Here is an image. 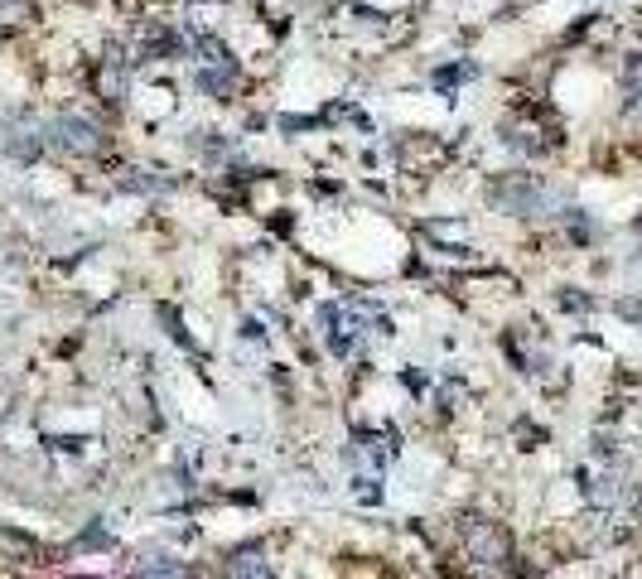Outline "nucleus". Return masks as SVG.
<instances>
[{
	"instance_id": "1",
	"label": "nucleus",
	"mask_w": 642,
	"mask_h": 579,
	"mask_svg": "<svg viewBox=\"0 0 642 579\" xmlns=\"http://www.w3.org/2000/svg\"><path fill=\"white\" fill-rule=\"evenodd\" d=\"M488 198H493L498 213H517V218L546 213V189H541V179H531V174H503Z\"/></svg>"
},
{
	"instance_id": "2",
	"label": "nucleus",
	"mask_w": 642,
	"mask_h": 579,
	"mask_svg": "<svg viewBox=\"0 0 642 579\" xmlns=\"http://www.w3.org/2000/svg\"><path fill=\"white\" fill-rule=\"evenodd\" d=\"M194 83L208 92V97H227L237 87V63L223 49V39H198V68Z\"/></svg>"
},
{
	"instance_id": "3",
	"label": "nucleus",
	"mask_w": 642,
	"mask_h": 579,
	"mask_svg": "<svg viewBox=\"0 0 642 579\" xmlns=\"http://www.w3.org/2000/svg\"><path fill=\"white\" fill-rule=\"evenodd\" d=\"M49 140H54L63 155H97V150H102V126L87 121V116L63 111L54 126H49Z\"/></svg>"
},
{
	"instance_id": "4",
	"label": "nucleus",
	"mask_w": 642,
	"mask_h": 579,
	"mask_svg": "<svg viewBox=\"0 0 642 579\" xmlns=\"http://www.w3.org/2000/svg\"><path fill=\"white\" fill-rule=\"evenodd\" d=\"M464 551L478 565H507L512 546H507V531L498 522H469L464 526Z\"/></svg>"
},
{
	"instance_id": "5",
	"label": "nucleus",
	"mask_w": 642,
	"mask_h": 579,
	"mask_svg": "<svg viewBox=\"0 0 642 579\" xmlns=\"http://www.w3.org/2000/svg\"><path fill=\"white\" fill-rule=\"evenodd\" d=\"M102 92H107V102H126V58H121V49H107V63H102Z\"/></svg>"
},
{
	"instance_id": "6",
	"label": "nucleus",
	"mask_w": 642,
	"mask_h": 579,
	"mask_svg": "<svg viewBox=\"0 0 642 579\" xmlns=\"http://www.w3.org/2000/svg\"><path fill=\"white\" fill-rule=\"evenodd\" d=\"M39 145H44V140H39V126H15V131L5 136V150H10L15 160H34Z\"/></svg>"
},
{
	"instance_id": "7",
	"label": "nucleus",
	"mask_w": 642,
	"mask_h": 579,
	"mask_svg": "<svg viewBox=\"0 0 642 579\" xmlns=\"http://www.w3.org/2000/svg\"><path fill=\"white\" fill-rule=\"evenodd\" d=\"M227 575H271V565L261 560V551H237L227 555Z\"/></svg>"
},
{
	"instance_id": "8",
	"label": "nucleus",
	"mask_w": 642,
	"mask_h": 579,
	"mask_svg": "<svg viewBox=\"0 0 642 579\" xmlns=\"http://www.w3.org/2000/svg\"><path fill=\"white\" fill-rule=\"evenodd\" d=\"M140 575H184V565L179 560H169V555H140V565H136Z\"/></svg>"
},
{
	"instance_id": "9",
	"label": "nucleus",
	"mask_w": 642,
	"mask_h": 579,
	"mask_svg": "<svg viewBox=\"0 0 642 579\" xmlns=\"http://www.w3.org/2000/svg\"><path fill=\"white\" fill-rule=\"evenodd\" d=\"M0 546H5L10 555H15V560H29V555H39V546H34V541H25V536H15V531H5V526H0Z\"/></svg>"
},
{
	"instance_id": "10",
	"label": "nucleus",
	"mask_w": 642,
	"mask_h": 579,
	"mask_svg": "<svg viewBox=\"0 0 642 579\" xmlns=\"http://www.w3.org/2000/svg\"><path fill=\"white\" fill-rule=\"evenodd\" d=\"M174 49H179V39H174V34H165V29L145 34V58H150V54H174Z\"/></svg>"
},
{
	"instance_id": "11",
	"label": "nucleus",
	"mask_w": 642,
	"mask_h": 579,
	"mask_svg": "<svg viewBox=\"0 0 642 579\" xmlns=\"http://www.w3.org/2000/svg\"><path fill=\"white\" fill-rule=\"evenodd\" d=\"M623 78H628V97L642 102V54L628 58V68H623Z\"/></svg>"
},
{
	"instance_id": "12",
	"label": "nucleus",
	"mask_w": 642,
	"mask_h": 579,
	"mask_svg": "<svg viewBox=\"0 0 642 579\" xmlns=\"http://www.w3.org/2000/svg\"><path fill=\"white\" fill-rule=\"evenodd\" d=\"M83 5H87V0H83Z\"/></svg>"
}]
</instances>
